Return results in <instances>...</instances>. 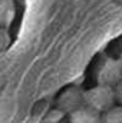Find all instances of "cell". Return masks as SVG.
Wrapping results in <instances>:
<instances>
[{
	"instance_id": "1",
	"label": "cell",
	"mask_w": 122,
	"mask_h": 123,
	"mask_svg": "<svg viewBox=\"0 0 122 123\" xmlns=\"http://www.w3.org/2000/svg\"><path fill=\"white\" fill-rule=\"evenodd\" d=\"M116 105V94L115 87L106 85H96L85 90V106L91 107L99 113L108 112L111 107Z\"/></svg>"
},
{
	"instance_id": "2",
	"label": "cell",
	"mask_w": 122,
	"mask_h": 123,
	"mask_svg": "<svg viewBox=\"0 0 122 123\" xmlns=\"http://www.w3.org/2000/svg\"><path fill=\"white\" fill-rule=\"evenodd\" d=\"M56 105H58L59 110L70 115L75 110L85 106V90H82L81 87H76V86H69L58 94Z\"/></svg>"
},
{
	"instance_id": "3",
	"label": "cell",
	"mask_w": 122,
	"mask_h": 123,
	"mask_svg": "<svg viewBox=\"0 0 122 123\" xmlns=\"http://www.w3.org/2000/svg\"><path fill=\"white\" fill-rule=\"evenodd\" d=\"M96 80L99 85H106L115 87L122 80V62L114 57H108L101 63L96 73Z\"/></svg>"
},
{
	"instance_id": "4",
	"label": "cell",
	"mask_w": 122,
	"mask_h": 123,
	"mask_svg": "<svg viewBox=\"0 0 122 123\" xmlns=\"http://www.w3.org/2000/svg\"><path fill=\"white\" fill-rule=\"evenodd\" d=\"M70 123H102V113L93 110L88 106H82L69 115Z\"/></svg>"
},
{
	"instance_id": "5",
	"label": "cell",
	"mask_w": 122,
	"mask_h": 123,
	"mask_svg": "<svg viewBox=\"0 0 122 123\" xmlns=\"http://www.w3.org/2000/svg\"><path fill=\"white\" fill-rule=\"evenodd\" d=\"M16 16L14 0H0V29H7Z\"/></svg>"
},
{
	"instance_id": "6",
	"label": "cell",
	"mask_w": 122,
	"mask_h": 123,
	"mask_svg": "<svg viewBox=\"0 0 122 123\" xmlns=\"http://www.w3.org/2000/svg\"><path fill=\"white\" fill-rule=\"evenodd\" d=\"M102 123H122V106L115 105L102 115Z\"/></svg>"
},
{
	"instance_id": "7",
	"label": "cell",
	"mask_w": 122,
	"mask_h": 123,
	"mask_svg": "<svg viewBox=\"0 0 122 123\" xmlns=\"http://www.w3.org/2000/svg\"><path fill=\"white\" fill-rule=\"evenodd\" d=\"M9 43H10V37H9L6 29H0V52L4 50L9 46Z\"/></svg>"
},
{
	"instance_id": "8",
	"label": "cell",
	"mask_w": 122,
	"mask_h": 123,
	"mask_svg": "<svg viewBox=\"0 0 122 123\" xmlns=\"http://www.w3.org/2000/svg\"><path fill=\"white\" fill-rule=\"evenodd\" d=\"M115 94H116V103L122 106V80L115 86Z\"/></svg>"
},
{
	"instance_id": "9",
	"label": "cell",
	"mask_w": 122,
	"mask_h": 123,
	"mask_svg": "<svg viewBox=\"0 0 122 123\" xmlns=\"http://www.w3.org/2000/svg\"><path fill=\"white\" fill-rule=\"evenodd\" d=\"M114 1H115V3H118V4H121V6H122V0H114Z\"/></svg>"
},
{
	"instance_id": "10",
	"label": "cell",
	"mask_w": 122,
	"mask_h": 123,
	"mask_svg": "<svg viewBox=\"0 0 122 123\" xmlns=\"http://www.w3.org/2000/svg\"><path fill=\"white\" fill-rule=\"evenodd\" d=\"M119 60L122 62V52H121V56H119Z\"/></svg>"
}]
</instances>
